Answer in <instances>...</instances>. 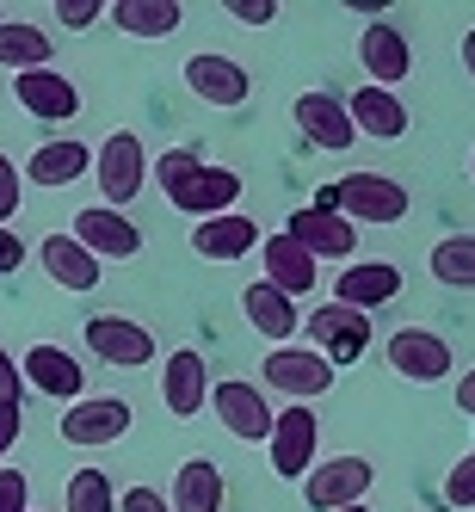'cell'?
<instances>
[{
    "label": "cell",
    "mask_w": 475,
    "mask_h": 512,
    "mask_svg": "<svg viewBox=\"0 0 475 512\" xmlns=\"http://www.w3.org/2000/svg\"><path fill=\"white\" fill-rule=\"evenodd\" d=\"M19 432H25V401H0V463L19 445Z\"/></svg>",
    "instance_id": "8d00e7d4"
},
{
    "label": "cell",
    "mask_w": 475,
    "mask_h": 512,
    "mask_svg": "<svg viewBox=\"0 0 475 512\" xmlns=\"http://www.w3.org/2000/svg\"><path fill=\"white\" fill-rule=\"evenodd\" d=\"M161 408L173 420H198L210 408V371H204V352L179 346L167 352V371H161Z\"/></svg>",
    "instance_id": "8fae6325"
},
{
    "label": "cell",
    "mask_w": 475,
    "mask_h": 512,
    "mask_svg": "<svg viewBox=\"0 0 475 512\" xmlns=\"http://www.w3.org/2000/svg\"><path fill=\"white\" fill-rule=\"evenodd\" d=\"M260 253H266V278H260V284H272L278 297L297 303V297H309V290H315V278H321V272H315V260H309V253L290 241V235H266V241H260Z\"/></svg>",
    "instance_id": "44dd1931"
},
{
    "label": "cell",
    "mask_w": 475,
    "mask_h": 512,
    "mask_svg": "<svg viewBox=\"0 0 475 512\" xmlns=\"http://www.w3.org/2000/svg\"><path fill=\"white\" fill-rule=\"evenodd\" d=\"M81 173H93V149L87 142H75V136H56V142H44V149H31V161H25V179L31 186H75Z\"/></svg>",
    "instance_id": "603a6c76"
},
{
    "label": "cell",
    "mask_w": 475,
    "mask_h": 512,
    "mask_svg": "<svg viewBox=\"0 0 475 512\" xmlns=\"http://www.w3.org/2000/svg\"><path fill=\"white\" fill-rule=\"evenodd\" d=\"M62 512H118L112 475L105 469H75L68 475V494H62Z\"/></svg>",
    "instance_id": "4dcf8cb0"
},
{
    "label": "cell",
    "mask_w": 475,
    "mask_h": 512,
    "mask_svg": "<svg viewBox=\"0 0 475 512\" xmlns=\"http://www.w3.org/2000/svg\"><path fill=\"white\" fill-rule=\"evenodd\" d=\"M358 68L371 75V87H395V81H408L414 75V50L408 38H401V25H364L358 31Z\"/></svg>",
    "instance_id": "2e32d148"
},
{
    "label": "cell",
    "mask_w": 475,
    "mask_h": 512,
    "mask_svg": "<svg viewBox=\"0 0 475 512\" xmlns=\"http://www.w3.org/2000/svg\"><path fill=\"white\" fill-rule=\"evenodd\" d=\"M223 494H229L223 463L186 457V463H179V475H173V500H167V512H223Z\"/></svg>",
    "instance_id": "7402d4cb"
},
{
    "label": "cell",
    "mask_w": 475,
    "mask_h": 512,
    "mask_svg": "<svg viewBox=\"0 0 475 512\" xmlns=\"http://www.w3.org/2000/svg\"><path fill=\"white\" fill-rule=\"evenodd\" d=\"M346 118H352V130H358V136L395 142L401 130H408V105H401L395 93H383V87H371V81H364V87L346 99Z\"/></svg>",
    "instance_id": "cb8c5ba5"
},
{
    "label": "cell",
    "mask_w": 475,
    "mask_h": 512,
    "mask_svg": "<svg viewBox=\"0 0 475 512\" xmlns=\"http://www.w3.org/2000/svg\"><path fill=\"white\" fill-rule=\"evenodd\" d=\"M315 204H327V210H340L346 223L358 229H389V223H401V216L414 210V198H408V186L401 179H389V173H346L327 198H315Z\"/></svg>",
    "instance_id": "6da1fadb"
},
{
    "label": "cell",
    "mask_w": 475,
    "mask_h": 512,
    "mask_svg": "<svg viewBox=\"0 0 475 512\" xmlns=\"http://www.w3.org/2000/svg\"><path fill=\"white\" fill-rule=\"evenodd\" d=\"M19 192H25V186H19V167L0 155V229H7L13 216H19Z\"/></svg>",
    "instance_id": "d590c367"
},
{
    "label": "cell",
    "mask_w": 475,
    "mask_h": 512,
    "mask_svg": "<svg viewBox=\"0 0 475 512\" xmlns=\"http://www.w3.org/2000/svg\"><path fill=\"white\" fill-rule=\"evenodd\" d=\"M118 512H167V494H155V488H124Z\"/></svg>",
    "instance_id": "f35d334b"
},
{
    "label": "cell",
    "mask_w": 475,
    "mask_h": 512,
    "mask_svg": "<svg viewBox=\"0 0 475 512\" xmlns=\"http://www.w3.org/2000/svg\"><path fill=\"white\" fill-rule=\"evenodd\" d=\"M50 31L44 25H25V19H7L0 25V68L13 75H31V68H50Z\"/></svg>",
    "instance_id": "83f0119b"
},
{
    "label": "cell",
    "mask_w": 475,
    "mask_h": 512,
    "mask_svg": "<svg viewBox=\"0 0 475 512\" xmlns=\"http://www.w3.org/2000/svg\"><path fill=\"white\" fill-rule=\"evenodd\" d=\"M297 334H309V352H321L340 371V364H358L364 358V346H371V321L352 315V309H340V303H315V315H303Z\"/></svg>",
    "instance_id": "277c9868"
},
{
    "label": "cell",
    "mask_w": 475,
    "mask_h": 512,
    "mask_svg": "<svg viewBox=\"0 0 475 512\" xmlns=\"http://www.w3.org/2000/svg\"><path fill=\"white\" fill-rule=\"evenodd\" d=\"M0 401H19V358H7V346H0Z\"/></svg>",
    "instance_id": "60d3db41"
},
{
    "label": "cell",
    "mask_w": 475,
    "mask_h": 512,
    "mask_svg": "<svg viewBox=\"0 0 475 512\" xmlns=\"http://www.w3.org/2000/svg\"><path fill=\"white\" fill-rule=\"evenodd\" d=\"M19 383H31L38 395H56V401H68V408H75L81 389H87V371H81V358L62 352V346H31V352L19 358Z\"/></svg>",
    "instance_id": "5bb4252c"
},
{
    "label": "cell",
    "mask_w": 475,
    "mask_h": 512,
    "mask_svg": "<svg viewBox=\"0 0 475 512\" xmlns=\"http://www.w3.org/2000/svg\"><path fill=\"white\" fill-rule=\"evenodd\" d=\"M346 512H371V506H346Z\"/></svg>",
    "instance_id": "ee69618b"
},
{
    "label": "cell",
    "mask_w": 475,
    "mask_h": 512,
    "mask_svg": "<svg viewBox=\"0 0 475 512\" xmlns=\"http://www.w3.org/2000/svg\"><path fill=\"white\" fill-rule=\"evenodd\" d=\"M210 401H216V420H223V426L241 438V445H266V438H272L266 389H253V383H216Z\"/></svg>",
    "instance_id": "ac0fdd59"
},
{
    "label": "cell",
    "mask_w": 475,
    "mask_h": 512,
    "mask_svg": "<svg viewBox=\"0 0 475 512\" xmlns=\"http://www.w3.org/2000/svg\"><path fill=\"white\" fill-rule=\"evenodd\" d=\"M13 99H19L38 124H75V112H81V87L68 81V75H56V68L13 75Z\"/></svg>",
    "instance_id": "4fadbf2b"
},
{
    "label": "cell",
    "mask_w": 475,
    "mask_h": 512,
    "mask_svg": "<svg viewBox=\"0 0 475 512\" xmlns=\"http://www.w3.org/2000/svg\"><path fill=\"white\" fill-rule=\"evenodd\" d=\"M469 173H475V161H469Z\"/></svg>",
    "instance_id": "f6af8a7d"
},
{
    "label": "cell",
    "mask_w": 475,
    "mask_h": 512,
    "mask_svg": "<svg viewBox=\"0 0 475 512\" xmlns=\"http://www.w3.org/2000/svg\"><path fill=\"white\" fill-rule=\"evenodd\" d=\"M297 124H303L309 142H321V149H334V155L358 142V130L346 118V99H334V93H303L297 99Z\"/></svg>",
    "instance_id": "d4e9b609"
},
{
    "label": "cell",
    "mask_w": 475,
    "mask_h": 512,
    "mask_svg": "<svg viewBox=\"0 0 475 512\" xmlns=\"http://www.w3.org/2000/svg\"><path fill=\"white\" fill-rule=\"evenodd\" d=\"M272 469L284 475V482H303V475L315 469V445H321V420L309 408H284L272 414Z\"/></svg>",
    "instance_id": "ba28073f"
},
{
    "label": "cell",
    "mask_w": 475,
    "mask_h": 512,
    "mask_svg": "<svg viewBox=\"0 0 475 512\" xmlns=\"http://www.w3.org/2000/svg\"><path fill=\"white\" fill-rule=\"evenodd\" d=\"M463 68H469V75H475V25L463 31Z\"/></svg>",
    "instance_id": "7bdbcfd3"
},
{
    "label": "cell",
    "mask_w": 475,
    "mask_h": 512,
    "mask_svg": "<svg viewBox=\"0 0 475 512\" xmlns=\"http://www.w3.org/2000/svg\"><path fill=\"white\" fill-rule=\"evenodd\" d=\"M426 272L451 290H475V235H445L426 253Z\"/></svg>",
    "instance_id": "f546056e"
},
{
    "label": "cell",
    "mask_w": 475,
    "mask_h": 512,
    "mask_svg": "<svg viewBox=\"0 0 475 512\" xmlns=\"http://www.w3.org/2000/svg\"><path fill=\"white\" fill-rule=\"evenodd\" d=\"M75 241L93 253V260H130V253H142V229L124 210H105V204H87L75 216Z\"/></svg>",
    "instance_id": "e0dca14e"
},
{
    "label": "cell",
    "mask_w": 475,
    "mask_h": 512,
    "mask_svg": "<svg viewBox=\"0 0 475 512\" xmlns=\"http://www.w3.org/2000/svg\"><path fill=\"white\" fill-rule=\"evenodd\" d=\"M241 309H247V321H253V327H260V340H272V346H290V334L303 327L297 303L278 297V290H272V284H260V278L241 290Z\"/></svg>",
    "instance_id": "484cf974"
},
{
    "label": "cell",
    "mask_w": 475,
    "mask_h": 512,
    "mask_svg": "<svg viewBox=\"0 0 475 512\" xmlns=\"http://www.w3.org/2000/svg\"><path fill=\"white\" fill-rule=\"evenodd\" d=\"M0 512H31V482H25V469H0Z\"/></svg>",
    "instance_id": "836d02e7"
},
{
    "label": "cell",
    "mask_w": 475,
    "mask_h": 512,
    "mask_svg": "<svg viewBox=\"0 0 475 512\" xmlns=\"http://www.w3.org/2000/svg\"><path fill=\"white\" fill-rule=\"evenodd\" d=\"M130 401H118V395H81L75 401V408H68L62 414V438H68V445H118V438L130 432Z\"/></svg>",
    "instance_id": "30bf717a"
},
{
    "label": "cell",
    "mask_w": 475,
    "mask_h": 512,
    "mask_svg": "<svg viewBox=\"0 0 475 512\" xmlns=\"http://www.w3.org/2000/svg\"><path fill=\"white\" fill-rule=\"evenodd\" d=\"M445 500H451V506H475V451L445 475Z\"/></svg>",
    "instance_id": "e575fe53"
},
{
    "label": "cell",
    "mask_w": 475,
    "mask_h": 512,
    "mask_svg": "<svg viewBox=\"0 0 475 512\" xmlns=\"http://www.w3.org/2000/svg\"><path fill=\"white\" fill-rule=\"evenodd\" d=\"M223 13L241 19V25H272V19H278L272 0H223Z\"/></svg>",
    "instance_id": "74e56055"
},
{
    "label": "cell",
    "mask_w": 475,
    "mask_h": 512,
    "mask_svg": "<svg viewBox=\"0 0 475 512\" xmlns=\"http://www.w3.org/2000/svg\"><path fill=\"white\" fill-rule=\"evenodd\" d=\"M383 358H389V371L408 377V383H438L451 371V346L438 340L432 327H401V334H389Z\"/></svg>",
    "instance_id": "7c38bea8"
},
{
    "label": "cell",
    "mask_w": 475,
    "mask_h": 512,
    "mask_svg": "<svg viewBox=\"0 0 475 512\" xmlns=\"http://www.w3.org/2000/svg\"><path fill=\"white\" fill-rule=\"evenodd\" d=\"M38 260H44V272H50L62 290H93V284H99V260H93L75 235H44V241H38Z\"/></svg>",
    "instance_id": "4316f807"
},
{
    "label": "cell",
    "mask_w": 475,
    "mask_h": 512,
    "mask_svg": "<svg viewBox=\"0 0 475 512\" xmlns=\"http://www.w3.org/2000/svg\"><path fill=\"white\" fill-rule=\"evenodd\" d=\"M377 482V463L371 457H327L303 475V500L315 512H346V506H364V494H371Z\"/></svg>",
    "instance_id": "3957f363"
},
{
    "label": "cell",
    "mask_w": 475,
    "mask_h": 512,
    "mask_svg": "<svg viewBox=\"0 0 475 512\" xmlns=\"http://www.w3.org/2000/svg\"><path fill=\"white\" fill-rule=\"evenodd\" d=\"M56 19H62L68 31H93V25L105 19V0H56Z\"/></svg>",
    "instance_id": "d6a6232c"
},
{
    "label": "cell",
    "mask_w": 475,
    "mask_h": 512,
    "mask_svg": "<svg viewBox=\"0 0 475 512\" xmlns=\"http://www.w3.org/2000/svg\"><path fill=\"white\" fill-rule=\"evenodd\" d=\"M260 371H266V389L290 395L297 408H303L309 395H327V389H334V377H340L334 364H327L321 352H309V346H272Z\"/></svg>",
    "instance_id": "8992f818"
},
{
    "label": "cell",
    "mask_w": 475,
    "mask_h": 512,
    "mask_svg": "<svg viewBox=\"0 0 475 512\" xmlns=\"http://www.w3.org/2000/svg\"><path fill=\"white\" fill-rule=\"evenodd\" d=\"M457 408L475 414V371H463V383H457Z\"/></svg>",
    "instance_id": "b9f144b4"
},
{
    "label": "cell",
    "mask_w": 475,
    "mask_h": 512,
    "mask_svg": "<svg viewBox=\"0 0 475 512\" xmlns=\"http://www.w3.org/2000/svg\"><path fill=\"white\" fill-rule=\"evenodd\" d=\"M260 223L253 216H241V210H229V216H210V223H198L192 229V253H204V260H247V253H260Z\"/></svg>",
    "instance_id": "ffe728a7"
},
{
    "label": "cell",
    "mask_w": 475,
    "mask_h": 512,
    "mask_svg": "<svg viewBox=\"0 0 475 512\" xmlns=\"http://www.w3.org/2000/svg\"><path fill=\"white\" fill-rule=\"evenodd\" d=\"M93 179L105 192V210H124L142 186H149V155H142V136L136 130H112L93 149Z\"/></svg>",
    "instance_id": "7a4b0ae2"
},
{
    "label": "cell",
    "mask_w": 475,
    "mask_h": 512,
    "mask_svg": "<svg viewBox=\"0 0 475 512\" xmlns=\"http://www.w3.org/2000/svg\"><path fill=\"white\" fill-rule=\"evenodd\" d=\"M186 87L204 105H216V112H235V105H247V93H253V75H247L235 56L198 50V56H186Z\"/></svg>",
    "instance_id": "9c48e42d"
},
{
    "label": "cell",
    "mask_w": 475,
    "mask_h": 512,
    "mask_svg": "<svg viewBox=\"0 0 475 512\" xmlns=\"http://www.w3.org/2000/svg\"><path fill=\"white\" fill-rule=\"evenodd\" d=\"M87 352L99 364H118V371H142V364H155V334L130 315H87Z\"/></svg>",
    "instance_id": "5b68a950"
},
{
    "label": "cell",
    "mask_w": 475,
    "mask_h": 512,
    "mask_svg": "<svg viewBox=\"0 0 475 512\" xmlns=\"http://www.w3.org/2000/svg\"><path fill=\"white\" fill-rule=\"evenodd\" d=\"M235 198H241V173H235V167H204V161H198V173H192L167 204L186 210V216H198V223H210V216H229Z\"/></svg>",
    "instance_id": "d6986e66"
},
{
    "label": "cell",
    "mask_w": 475,
    "mask_h": 512,
    "mask_svg": "<svg viewBox=\"0 0 475 512\" xmlns=\"http://www.w3.org/2000/svg\"><path fill=\"white\" fill-rule=\"evenodd\" d=\"M395 297H401V272H395L389 260H352V266L334 278V303L352 309V315H371V309H383V303H395Z\"/></svg>",
    "instance_id": "9a60e30c"
},
{
    "label": "cell",
    "mask_w": 475,
    "mask_h": 512,
    "mask_svg": "<svg viewBox=\"0 0 475 512\" xmlns=\"http://www.w3.org/2000/svg\"><path fill=\"white\" fill-rule=\"evenodd\" d=\"M149 173H155V186H161V192L173 198V192H179V186H186V179L198 173V155H192V149H167V155H161V161H155Z\"/></svg>",
    "instance_id": "1f68e13d"
},
{
    "label": "cell",
    "mask_w": 475,
    "mask_h": 512,
    "mask_svg": "<svg viewBox=\"0 0 475 512\" xmlns=\"http://www.w3.org/2000/svg\"><path fill=\"white\" fill-rule=\"evenodd\" d=\"M284 235L297 241L315 266H321V260H352V253H358V229L346 223L340 210H327V204H303V210L284 223Z\"/></svg>",
    "instance_id": "52a82bcc"
},
{
    "label": "cell",
    "mask_w": 475,
    "mask_h": 512,
    "mask_svg": "<svg viewBox=\"0 0 475 512\" xmlns=\"http://www.w3.org/2000/svg\"><path fill=\"white\" fill-rule=\"evenodd\" d=\"M25 266V241L13 229H0V272H19Z\"/></svg>",
    "instance_id": "ab89813d"
},
{
    "label": "cell",
    "mask_w": 475,
    "mask_h": 512,
    "mask_svg": "<svg viewBox=\"0 0 475 512\" xmlns=\"http://www.w3.org/2000/svg\"><path fill=\"white\" fill-rule=\"evenodd\" d=\"M105 19L118 31H130V38H167V31H179L186 13L173 0H118V7H105Z\"/></svg>",
    "instance_id": "f1b7e54d"
}]
</instances>
